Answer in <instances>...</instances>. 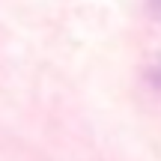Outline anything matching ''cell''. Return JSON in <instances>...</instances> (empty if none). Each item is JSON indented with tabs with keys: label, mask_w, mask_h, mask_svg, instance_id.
Here are the masks:
<instances>
[{
	"label": "cell",
	"mask_w": 161,
	"mask_h": 161,
	"mask_svg": "<svg viewBox=\"0 0 161 161\" xmlns=\"http://www.w3.org/2000/svg\"><path fill=\"white\" fill-rule=\"evenodd\" d=\"M149 80H152V86H155V90H161V66H155V69L149 72Z\"/></svg>",
	"instance_id": "obj_1"
},
{
	"label": "cell",
	"mask_w": 161,
	"mask_h": 161,
	"mask_svg": "<svg viewBox=\"0 0 161 161\" xmlns=\"http://www.w3.org/2000/svg\"><path fill=\"white\" fill-rule=\"evenodd\" d=\"M149 9L155 12V15H161V0H149Z\"/></svg>",
	"instance_id": "obj_2"
}]
</instances>
